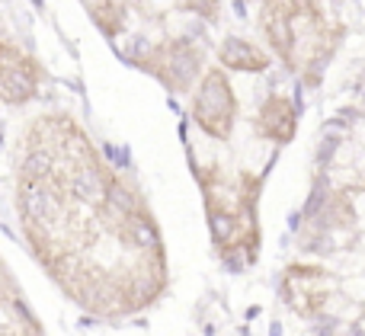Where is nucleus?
<instances>
[{"mask_svg":"<svg viewBox=\"0 0 365 336\" xmlns=\"http://www.w3.org/2000/svg\"><path fill=\"white\" fill-rule=\"evenodd\" d=\"M259 26L272 51L295 70L321 64L336 42V29L327 23L317 0H266Z\"/></svg>","mask_w":365,"mask_h":336,"instance_id":"obj_1","label":"nucleus"},{"mask_svg":"<svg viewBox=\"0 0 365 336\" xmlns=\"http://www.w3.org/2000/svg\"><path fill=\"white\" fill-rule=\"evenodd\" d=\"M195 122H199L202 132H208L212 138H227L234 125V115H237V100L231 93V83L221 70H208L199 83V93L192 103Z\"/></svg>","mask_w":365,"mask_h":336,"instance_id":"obj_2","label":"nucleus"},{"mask_svg":"<svg viewBox=\"0 0 365 336\" xmlns=\"http://www.w3.org/2000/svg\"><path fill=\"white\" fill-rule=\"evenodd\" d=\"M295 125H298L295 106H292L289 96H279V93H272L269 100L263 103L259 115H257L259 135H266L269 141H292V135H295Z\"/></svg>","mask_w":365,"mask_h":336,"instance_id":"obj_3","label":"nucleus"},{"mask_svg":"<svg viewBox=\"0 0 365 336\" xmlns=\"http://www.w3.org/2000/svg\"><path fill=\"white\" fill-rule=\"evenodd\" d=\"M218 58L225 68H234V70H266L269 68V55H266L263 48H257L253 42H247V38H225L218 48Z\"/></svg>","mask_w":365,"mask_h":336,"instance_id":"obj_4","label":"nucleus"}]
</instances>
